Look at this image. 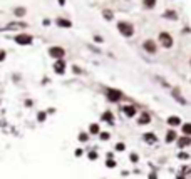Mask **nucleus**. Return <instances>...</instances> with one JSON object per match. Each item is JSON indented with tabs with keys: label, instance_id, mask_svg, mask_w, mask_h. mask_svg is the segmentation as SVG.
I'll use <instances>...</instances> for the list:
<instances>
[{
	"label": "nucleus",
	"instance_id": "nucleus-1",
	"mask_svg": "<svg viewBox=\"0 0 191 179\" xmlns=\"http://www.w3.org/2000/svg\"><path fill=\"white\" fill-rule=\"evenodd\" d=\"M117 29H119V32L123 33L124 37H131V35L134 33V27H132V24H129V22H119V24H117Z\"/></svg>",
	"mask_w": 191,
	"mask_h": 179
},
{
	"label": "nucleus",
	"instance_id": "nucleus-2",
	"mask_svg": "<svg viewBox=\"0 0 191 179\" xmlns=\"http://www.w3.org/2000/svg\"><path fill=\"white\" fill-rule=\"evenodd\" d=\"M106 95H107V99H109L111 102H119V100L123 99V92L117 91V89H107V91H106Z\"/></svg>",
	"mask_w": 191,
	"mask_h": 179
},
{
	"label": "nucleus",
	"instance_id": "nucleus-3",
	"mask_svg": "<svg viewBox=\"0 0 191 179\" xmlns=\"http://www.w3.org/2000/svg\"><path fill=\"white\" fill-rule=\"evenodd\" d=\"M159 42H161V45L166 47V49L173 47V37H171L168 32H161L159 33Z\"/></svg>",
	"mask_w": 191,
	"mask_h": 179
},
{
	"label": "nucleus",
	"instance_id": "nucleus-4",
	"mask_svg": "<svg viewBox=\"0 0 191 179\" xmlns=\"http://www.w3.org/2000/svg\"><path fill=\"white\" fill-rule=\"evenodd\" d=\"M15 42L19 45H29V44H32V35H29V33H19V35H15Z\"/></svg>",
	"mask_w": 191,
	"mask_h": 179
},
{
	"label": "nucleus",
	"instance_id": "nucleus-5",
	"mask_svg": "<svg viewBox=\"0 0 191 179\" xmlns=\"http://www.w3.org/2000/svg\"><path fill=\"white\" fill-rule=\"evenodd\" d=\"M49 55L54 57V59H57V60H61L62 57L66 55V50H64L62 47H50V49H49Z\"/></svg>",
	"mask_w": 191,
	"mask_h": 179
},
{
	"label": "nucleus",
	"instance_id": "nucleus-6",
	"mask_svg": "<svg viewBox=\"0 0 191 179\" xmlns=\"http://www.w3.org/2000/svg\"><path fill=\"white\" fill-rule=\"evenodd\" d=\"M27 24L25 22H12V24H8L5 27V30H15V29H27Z\"/></svg>",
	"mask_w": 191,
	"mask_h": 179
},
{
	"label": "nucleus",
	"instance_id": "nucleus-7",
	"mask_svg": "<svg viewBox=\"0 0 191 179\" xmlns=\"http://www.w3.org/2000/svg\"><path fill=\"white\" fill-rule=\"evenodd\" d=\"M143 47H144V50H146V52L156 54V44H154L153 40H146V42L143 44Z\"/></svg>",
	"mask_w": 191,
	"mask_h": 179
},
{
	"label": "nucleus",
	"instance_id": "nucleus-8",
	"mask_svg": "<svg viewBox=\"0 0 191 179\" xmlns=\"http://www.w3.org/2000/svg\"><path fill=\"white\" fill-rule=\"evenodd\" d=\"M149 122H151V116L148 112H143L139 116V119H137V124H139V126H146V124H149Z\"/></svg>",
	"mask_w": 191,
	"mask_h": 179
},
{
	"label": "nucleus",
	"instance_id": "nucleus-9",
	"mask_svg": "<svg viewBox=\"0 0 191 179\" xmlns=\"http://www.w3.org/2000/svg\"><path fill=\"white\" fill-rule=\"evenodd\" d=\"M190 144H191V136H181V137L178 139V146L181 147V149L186 147V146H190Z\"/></svg>",
	"mask_w": 191,
	"mask_h": 179
},
{
	"label": "nucleus",
	"instance_id": "nucleus-10",
	"mask_svg": "<svg viewBox=\"0 0 191 179\" xmlns=\"http://www.w3.org/2000/svg\"><path fill=\"white\" fill-rule=\"evenodd\" d=\"M128 117H134L136 116V107L134 106H123V109H121Z\"/></svg>",
	"mask_w": 191,
	"mask_h": 179
},
{
	"label": "nucleus",
	"instance_id": "nucleus-11",
	"mask_svg": "<svg viewBox=\"0 0 191 179\" xmlns=\"http://www.w3.org/2000/svg\"><path fill=\"white\" fill-rule=\"evenodd\" d=\"M54 70L57 74H64V70H66V62H64V60H57V62H55L54 64Z\"/></svg>",
	"mask_w": 191,
	"mask_h": 179
},
{
	"label": "nucleus",
	"instance_id": "nucleus-12",
	"mask_svg": "<svg viewBox=\"0 0 191 179\" xmlns=\"http://www.w3.org/2000/svg\"><path fill=\"white\" fill-rule=\"evenodd\" d=\"M102 120L107 122V124H114V114L111 112V111H106V112L102 114Z\"/></svg>",
	"mask_w": 191,
	"mask_h": 179
},
{
	"label": "nucleus",
	"instance_id": "nucleus-13",
	"mask_svg": "<svg viewBox=\"0 0 191 179\" xmlns=\"http://www.w3.org/2000/svg\"><path fill=\"white\" fill-rule=\"evenodd\" d=\"M55 24H57L59 27H66V29H70V27H72L70 20H66V19H57L55 20Z\"/></svg>",
	"mask_w": 191,
	"mask_h": 179
},
{
	"label": "nucleus",
	"instance_id": "nucleus-14",
	"mask_svg": "<svg viewBox=\"0 0 191 179\" xmlns=\"http://www.w3.org/2000/svg\"><path fill=\"white\" fill-rule=\"evenodd\" d=\"M179 122H181V119H179V117H178V116H169V117H168V124H169V126H179Z\"/></svg>",
	"mask_w": 191,
	"mask_h": 179
},
{
	"label": "nucleus",
	"instance_id": "nucleus-15",
	"mask_svg": "<svg viewBox=\"0 0 191 179\" xmlns=\"http://www.w3.org/2000/svg\"><path fill=\"white\" fill-rule=\"evenodd\" d=\"M144 141H146V142H149V144H153V142H156V141H158V137L153 132H146V134H144Z\"/></svg>",
	"mask_w": 191,
	"mask_h": 179
},
{
	"label": "nucleus",
	"instance_id": "nucleus-16",
	"mask_svg": "<svg viewBox=\"0 0 191 179\" xmlns=\"http://www.w3.org/2000/svg\"><path fill=\"white\" fill-rule=\"evenodd\" d=\"M164 17L169 20H178V13L174 12V10H168V12L164 13Z\"/></svg>",
	"mask_w": 191,
	"mask_h": 179
},
{
	"label": "nucleus",
	"instance_id": "nucleus-17",
	"mask_svg": "<svg viewBox=\"0 0 191 179\" xmlns=\"http://www.w3.org/2000/svg\"><path fill=\"white\" fill-rule=\"evenodd\" d=\"M89 132H91V134H99V132H101L99 124H91V127H89Z\"/></svg>",
	"mask_w": 191,
	"mask_h": 179
},
{
	"label": "nucleus",
	"instance_id": "nucleus-18",
	"mask_svg": "<svg viewBox=\"0 0 191 179\" xmlns=\"http://www.w3.org/2000/svg\"><path fill=\"white\" fill-rule=\"evenodd\" d=\"M174 139H176V132H174V131H168V134H166V141H168V142H173Z\"/></svg>",
	"mask_w": 191,
	"mask_h": 179
},
{
	"label": "nucleus",
	"instance_id": "nucleus-19",
	"mask_svg": "<svg viewBox=\"0 0 191 179\" xmlns=\"http://www.w3.org/2000/svg\"><path fill=\"white\" fill-rule=\"evenodd\" d=\"M143 5L146 8H153V7L156 5V0H143Z\"/></svg>",
	"mask_w": 191,
	"mask_h": 179
},
{
	"label": "nucleus",
	"instance_id": "nucleus-20",
	"mask_svg": "<svg viewBox=\"0 0 191 179\" xmlns=\"http://www.w3.org/2000/svg\"><path fill=\"white\" fill-rule=\"evenodd\" d=\"M27 13V10L24 8V7H19V8H15V15H19V17H24Z\"/></svg>",
	"mask_w": 191,
	"mask_h": 179
},
{
	"label": "nucleus",
	"instance_id": "nucleus-21",
	"mask_svg": "<svg viewBox=\"0 0 191 179\" xmlns=\"http://www.w3.org/2000/svg\"><path fill=\"white\" fill-rule=\"evenodd\" d=\"M183 132H184V136H191V124L190 122L183 126Z\"/></svg>",
	"mask_w": 191,
	"mask_h": 179
},
{
	"label": "nucleus",
	"instance_id": "nucleus-22",
	"mask_svg": "<svg viewBox=\"0 0 191 179\" xmlns=\"http://www.w3.org/2000/svg\"><path fill=\"white\" fill-rule=\"evenodd\" d=\"M102 15H104V19H106V20H111V19H112V12H111V10H104Z\"/></svg>",
	"mask_w": 191,
	"mask_h": 179
},
{
	"label": "nucleus",
	"instance_id": "nucleus-23",
	"mask_svg": "<svg viewBox=\"0 0 191 179\" xmlns=\"http://www.w3.org/2000/svg\"><path fill=\"white\" fill-rule=\"evenodd\" d=\"M106 166H107V167H116V161L107 157V161H106Z\"/></svg>",
	"mask_w": 191,
	"mask_h": 179
},
{
	"label": "nucleus",
	"instance_id": "nucleus-24",
	"mask_svg": "<svg viewBox=\"0 0 191 179\" xmlns=\"http://www.w3.org/2000/svg\"><path fill=\"white\" fill-rule=\"evenodd\" d=\"M87 139H89V136H87L86 132H81V134H79V141H81V142H86Z\"/></svg>",
	"mask_w": 191,
	"mask_h": 179
},
{
	"label": "nucleus",
	"instance_id": "nucleus-25",
	"mask_svg": "<svg viewBox=\"0 0 191 179\" xmlns=\"http://www.w3.org/2000/svg\"><path fill=\"white\" fill-rule=\"evenodd\" d=\"M89 159H91V161L97 159V153H96V151H91V153H89Z\"/></svg>",
	"mask_w": 191,
	"mask_h": 179
},
{
	"label": "nucleus",
	"instance_id": "nucleus-26",
	"mask_svg": "<svg viewBox=\"0 0 191 179\" xmlns=\"http://www.w3.org/2000/svg\"><path fill=\"white\" fill-rule=\"evenodd\" d=\"M109 137H111L109 132H101V139H102V141H107Z\"/></svg>",
	"mask_w": 191,
	"mask_h": 179
},
{
	"label": "nucleus",
	"instance_id": "nucleus-27",
	"mask_svg": "<svg viewBox=\"0 0 191 179\" xmlns=\"http://www.w3.org/2000/svg\"><path fill=\"white\" fill-rule=\"evenodd\" d=\"M124 149H126V146H124V144H121V142H119V144H116V151H124Z\"/></svg>",
	"mask_w": 191,
	"mask_h": 179
},
{
	"label": "nucleus",
	"instance_id": "nucleus-28",
	"mask_svg": "<svg viewBox=\"0 0 191 179\" xmlns=\"http://www.w3.org/2000/svg\"><path fill=\"white\" fill-rule=\"evenodd\" d=\"M131 161H132V162H137V161H139V156H137V154H131Z\"/></svg>",
	"mask_w": 191,
	"mask_h": 179
},
{
	"label": "nucleus",
	"instance_id": "nucleus-29",
	"mask_svg": "<svg viewBox=\"0 0 191 179\" xmlns=\"http://www.w3.org/2000/svg\"><path fill=\"white\" fill-rule=\"evenodd\" d=\"M37 119H39V120L42 122V120L45 119V112H39V116H37Z\"/></svg>",
	"mask_w": 191,
	"mask_h": 179
},
{
	"label": "nucleus",
	"instance_id": "nucleus-30",
	"mask_svg": "<svg viewBox=\"0 0 191 179\" xmlns=\"http://www.w3.org/2000/svg\"><path fill=\"white\" fill-rule=\"evenodd\" d=\"M179 159H190V156H188L186 153H181L179 154Z\"/></svg>",
	"mask_w": 191,
	"mask_h": 179
},
{
	"label": "nucleus",
	"instance_id": "nucleus-31",
	"mask_svg": "<svg viewBox=\"0 0 191 179\" xmlns=\"http://www.w3.org/2000/svg\"><path fill=\"white\" fill-rule=\"evenodd\" d=\"M3 59H5V52H3V50H0V62H2Z\"/></svg>",
	"mask_w": 191,
	"mask_h": 179
},
{
	"label": "nucleus",
	"instance_id": "nucleus-32",
	"mask_svg": "<svg viewBox=\"0 0 191 179\" xmlns=\"http://www.w3.org/2000/svg\"><path fill=\"white\" fill-rule=\"evenodd\" d=\"M72 69H74V72H75V74H79V72H81V69H79V67H75V65L72 67Z\"/></svg>",
	"mask_w": 191,
	"mask_h": 179
},
{
	"label": "nucleus",
	"instance_id": "nucleus-33",
	"mask_svg": "<svg viewBox=\"0 0 191 179\" xmlns=\"http://www.w3.org/2000/svg\"><path fill=\"white\" fill-rule=\"evenodd\" d=\"M149 179H158V178H156V174H154V173H151V174H149Z\"/></svg>",
	"mask_w": 191,
	"mask_h": 179
},
{
	"label": "nucleus",
	"instance_id": "nucleus-34",
	"mask_svg": "<svg viewBox=\"0 0 191 179\" xmlns=\"http://www.w3.org/2000/svg\"><path fill=\"white\" fill-rule=\"evenodd\" d=\"M66 3V0H59V5H64Z\"/></svg>",
	"mask_w": 191,
	"mask_h": 179
},
{
	"label": "nucleus",
	"instance_id": "nucleus-35",
	"mask_svg": "<svg viewBox=\"0 0 191 179\" xmlns=\"http://www.w3.org/2000/svg\"><path fill=\"white\" fill-rule=\"evenodd\" d=\"M176 179H186V178H184V176H178Z\"/></svg>",
	"mask_w": 191,
	"mask_h": 179
}]
</instances>
